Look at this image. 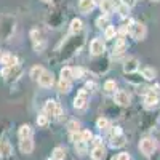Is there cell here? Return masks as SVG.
<instances>
[{"label": "cell", "mask_w": 160, "mask_h": 160, "mask_svg": "<svg viewBox=\"0 0 160 160\" xmlns=\"http://www.w3.org/2000/svg\"><path fill=\"white\" fill-rule=\"evenodd\" d=\"M16 31V18L13 15H0V40H10Z\"/></svg>", "instance_id": "obj_1"}, {"label": "cell", "mask_w": 160, "mask_h": 160, "mask_svg": "<svg viewBox=\"0 0 160 160\" xmlns=\"http://www.w3.org/2000/svg\"><path fill=\"white\" fill-rule=\"evenodd\" d=\"M43 114L50 118H55V120H59L62 117V108H61V104L55 99H48L43 106Z\"/></svg>", "instance_id": "obj_2"}, {"label": "cell", "mask_w": 160, "mask_h": 160, "mask_svg": "<svg viewBox=\"0 0 160 160\" xmlns=\"http://www.w3.org/2000/svg\"><path fill=\"white\" fill-rule=\"evenodd\" d=\"M2 77L7 83H15L16 80L22 75V68L18 64V66H13V68H3L2 69Z\"/></svg>", "instance_id": "obj_3"}, {"label": "cell", "mask_w": 160, "mask_h": 160, "mask_svg": "<svg viewBox=\"0 0 160 160\" xmlns=\"http://www.w3.org/2000/svg\"><path fill=\"white\" fill-rule=\"evenodd\" d=\"M157 149V142L154 138H142L139 141V151L144 157H151Z\"/></svg>", "instance_id": "obj_4"}, {"label": "cell", "mask_w": 160, "mask_h": 160, "mask_svg": "<svg viewBox=\"0 0 160 160\" xmlns=\"http://www.w3.org/2000/svg\"><path fill=\"white\" fill-rule=\"evenodd\" d=\"M13 146L11 142L8 141L7 136H3L2 139H0V158L2 160H11L13 158Z\"/></svg>", "instance_id": "obj_5"}, {"label": "cell", "mask_w": 160, "mask_h": 160, "mask_svg": "<svg viewBox=\"0 0 160 160\" xmlns=\"http://www.w3.org/2000/svg\"><path fill=\"white\" fill-rule=\"evenodd\" d=\"M130 34L135 40H144L148 31H146V26L142 22H133L131 28H130Z\"/></svg>", "instance_id": "obj_6"}, {"label": "cell", "mask_w": 160, "mask_h": 160, "mask_svg": "<svg viewBox=\"0 0 160 160\" xmlns=\"http://www.w3.org/2000/svg\"><path fill=\"white\" fill-rule=\"evenodd\" d=\"M106 51V43L102 38H93L90 42V53L93 56H99Z\"/></svg>", "instance_id": "obj_7"}, {"label": "cell", "mask_w": 160, "mask_h": 160, "mask_svg": "<svg viewBox=\"0 0 160 160\" xmlns=\"http://www.w3.org/2000/svg\"><path fill=\"white\" fill-rule=\"evenodd\" d=\"M158 93L154 91V88H149L148 91H146V95H144V104H146V108H157L158 106Z\"/></svg>", "instance_id": "obj_8"}, {"label": "cell", "mask_w": 160, "mask_h": 160, "mask_svg": "<svg viewBox=\"0 0 160 160\" xmlns=\"http://www.w3.org/2000/svg\"><path fill=\"white\" fill-rule=\"evenodd\" d=\"M87 102H88V91L85 88H82V90L77 93V96L74 99V108L75 109H85L87 108Z\"/></svg>", "instance_id": "obj_9"}, {"label": "cell", "mask_w": 160, "mask_h": 160, "mask_svg": "<svg viewBox=\"0 0 160 160\" xmlns=\"http://www.w3.org/2000/svg\"><path fill=\"white\" fill-rule=\"evenodd\" d=\"M114 101H115L118 106H123V108H127V106H130V102H131V98H130V95H128L125 90H118V91L114 93Z\"/></svg>", "instance_id": "obj_10"}, {"label": "cell", "mask_w": 160, "mask_h": 160, "mask_svg": "<svg viewBox=\"0 0 160 160\" xmlns=\"http://www.w3.org/2000/svg\"><path fill=\"white\" fill-rule=\"evenodd\" d=\"M138 69H139V61H138L136 58H128V59H125V62H123V72H125L127 75L138 72Z\"/></svg>", "instance_id": "obj_11"}, {"label": "cell", "mask_w": 160, "mask_h": 160, "mask_svg": "<svg viewBox=\"0 0 160 160\" xmlns=\"http://www.w3.org/2000/svg\"><path fill=\"white\" fill-rule=\"evenodd\" d=\"M37 82L42 88H50V87H53V83H55V77H53V74L50 71H45L42 75H40V78L37 80Z\"/></svg>", "instance_id": "obj_12"}, {"label": "cell", "mask_w": 160, "mask_h": 160, "mask_svg": "<svg viewBox=\"0 0 160 160\" xmlns=\"http://www.w3.org/2000/svg\"><path fill=\"white\" fill-rule=\"evenodd\" d=\"M19 151L24 155H29L34 152V139L32 138H26V139H19Z\"/></svg>", "instance_id": "obj_13"}, {"label": "cell", "mask_w": 160, "mask_h": 160, "mask_svg": "<svg viewBox=\"0 0 160 160\" xmlns=\"http://www.w3.org/2000/svg\"><path fill=\"white\" fill-rule=\"evenodd\" d=\"M95 2L93 0H78V11L83 13V15H88V13L93 11V8H95Z\"/></svg>", "instance_id": "obj_14"}, {"label": "cell", "mask_w": 160, "mask_h": 160, "mask_svg": "<svg viewBox=\"0 0 160 160\" xmlns=\"http://www.w3.org/2000/svg\"><path fill=\"white\" fill-rule=\"evenodd\" d=\"M125 144H127V136L123 135V133L115 135V136H111V148L118 149V148H123Z\"/></svg>", "instance_id": "obj_15"}, {"label": "cell", "mask_w": 160, "mask_h": 160, "mask_svg": "<svg viewBox=\"0 0 160 160\" xmlns=\"http://www.w3.org/2000/svg\"><path fill=\"white\" fill-rule=\"evenodd\" d=\"M99 8H101L102 15L108 16V15H111V13L115 10V3H114V0H102V2L99 3Z\"/></svg>", "instance_id": "obj_16"}, {"label": "cell", "mask_w": 160, "mask_h": 160, "mask_svg": "<svg viewBox=\"0 0 160 160\" xmlns=\"http://www.w3.org/2000/svg\"><path fill=\"white\" fill-rule=\"evenodd\" d=\"M2 64H3V68H13V66H18L19 62H18V58L13 55V53H5Z\"/></svg>", "instance_id": "obj_17"}, {"label": "cell", "mask_w": 160, "mask_h": 160, "mask_svg": "<svg viewBox=\"0 0 160 160\" xmlns=\"http://www.w3.org/2000/svg\"><path fill=\"white\" fill-rule=\"evenodd\" d=\"M82 29H83V21L82 19H78V18H74L72 21H71V26H69V31H71V34H78V32H82Z\"/></svg>", "instance_id": "obj_18"}, {"label": "cell", "mask_w": 160, "mask_h": 160, "mask_svg": "<svg viewBox=\"0 0 160 160\" xmlns=\"http://www.w3.org/2000/svg\"><path fill=\"white\" fill-rule=\"evenodd\" d=\"M18 136L19 139H26V138H32V127L31 125H21L18 130Z\"/></svg>", "instance_id": "obj_19"}, {"label": "cell", "mask_w": 160, "mask_h": 160, "mask_svg": "<svg viewBox=\"0 0 160 160\" xmlns=\"http://www.w3.org/2000/svg\"><path fill=\"white\" fill-rule=\"evenodd\" d=\"M90 155H91L93 160H104V157H106L104 146H96V148H93V151H91Z\"/></svg>", "instance_id": "obj_20"}, {"label": "cell", "mask_w": 160, "mask_h": 160, "mask_svg": "<svg viewBox=\"0 0 160 160\" xmlns=\"http://www.w3.org/2000/svg\"><path fill=\"white\" fill-rule=\"evenodd\" d=\"M66 158V149L61 148V146H58V148L53 149L51 152V158L50 160H64Z\"/></svg>", "instance_id": "obj_21"}, {"label": "cell", "mask_w": 160, "mask_h": 160, "mask_svg": "<svg viewBox=\"0 0 160 160\" xmlns=\"http://www.w3.org/2000/svg\"><path fill=\"white\" fill-rule=\"evenodd\" d=\"M141 77L146 78V80H154L157 77V72L154 68H142L141 69Z\"/></svg>", "instance_id": "obj_22"}, {"label": "cell", "mask_w": 160, "mask_h": 160, "mask_svg": "<svg viewBox=\"0 0 160 160\" xmlns=\"http://www.w3.org/2000/svg\"><path fill=\"white\" fill-rule=\"evenodd\" d=\"M43 72H45V69L42 68V66H34V68H31V71H29V77L37 82V80L40 78V75H42Z\"/></svg>", "instance_id": "obj_23"}, {"label": "cell", "mask_w": 160, "mask_h": 160, "mask_svg": "<svg viewBox=\"0 0 160 160\" xmlns=\"http://www.w3.org/2000/svg\"><path fill=\"white\" fill-rule=\"evenodd\" d=\"M71 88H72L71 80H62V78H59V82H58V91H59V93H69Z\"/></svg>", "instance_id": "obj_24"}, {"label": "cell", "mask_w": 160, "mask_h": 160, "mask_svg": "<svg viewBox=\"0 0 160 160\" xmlns=\"http://www.w3.org/2000/svg\"><path fill=\"white\" fill-rule=\"evenodd\" d=\"M96 127H98V130H101V131H108V130L111 128V123H109V120L106 118V117H99V118L96 120Z\"/></svg>", "instance_id": "obj_25"}, {"label": "cell", "mask_w": 160, "mask_h": 160, "mask_svg": "<svg viewBox=\"0 0 160 160\" xmlns=\"http://www.w3.org/2000/svg\"><path fill=\"white\" fill-rule=\"evenodd\" d=\"M115 10H117V13H118L122 18H128V16H130V8H128L127 5H123V3L115 5Z\"/></svg>", "instance_id": "obj_26"}, {"label": "cell", "mask_w": 160, "mask_h": 160, "mask_svg": "<svg viewBox=\"0 0 160 160\" xmlns=\"http://www.w3.org/2000/svg\"><path fill=\"white\" fill-rule=\"evenodd\" d=\"M102 88H104V91H106V93H115V90H117V83H115V80H106Z\"/></svg>", "instance_id": "obj_27"}, {"label": "cell", "mask_w": 160, "mask_h": 160, "mask_svg": "<svg viewBox=\"0 0 160 160\" xmlns=\"http://www.w3.org/2000/svg\"><path fill=\"white\" fill-rule=\"evenodd\" d=\"M96 26H98L99 29H108L109 26H111V24H109V18H108V16H104V15L99 16V18L96 19Z\"/></svg>", "instance_id": "obj_28"}, {"label": "cell", "mask_w": 160, "mask_h": 160, "mask_svg": "<svg viewBox=\"0 0 160 160\" xmlns=\"http://www.w3.org/2000/svg\"><path fill=\"white\" fill-rule=\"evenodd\" d=\"M48 123H50V118H48L45 114H38V117H37V125H38L40 128H47Z\"/></svg>", "instance_id": "obj_29"}, {"label": "cell", "mask_w": 160, "mask_h": 160, "mask_svg": "<svg viewBox=\"0 0 160 160\" xmlns=\"http://www.w3.org/2000/svg\"><path fill=\"white\" fill-rule=\"evenodd\" d=\"M87 144H88V142H85V141H78V142L74 144L78 155H85V154H87Z\"/></svg>", "instance_id": "obj_30"}, {"label": "cell", "mask_w": 160, "mask_h": 160, "mask_svg": "<svg viewBox=\"0 0 160 160\" xmlns=\"http://www.w3.org/2000/svg\"><path fill=\"white\" fill-rule=\"evenodd\" d=\"M115 35H117V29L114 26H109L108 29H104V38L106 40H112V38H115Z\"/></svg>", "instance_id": "obj_31"}, {"label": "cell", "mask_w": 160, "mask_h": 160, "mask_svg": "<svg viewBox=\"0 0 160 160\" xmlns=\"http://www.w3.org/2000/svg\"><path fill=\"white\" fill-rule=\"evenodd\" d=\"M59 75H61L62 80H71V78H72V68H68V66H66V68H62L61 72H59Z\"/></svg>", "instance_id": "obj_32"}, {"label": "cell", "mask_w": 160, "mask_h": 160, "mask_svg": "<svg viewBox=\"0 0 160 160\" xmlns=\"http://www.w3.org/2000/svg\"><path fill=\"white\" fill-rule=\"evenodd\" d=\"M68 128H69L71 133H77V131H80V123L77 122V120H71V122L68 123Z\"/></svg>", "instance_id": "obj_33"}, {"label": "cell", "mask_w": 160, "mask_h": 160, "mask_svg": "<svg viewBox=\"0 0 160 160\" xmlns=\"http://www.w3.org/2000/svg\"><path fill=\"white\" fill-rule=\"evenodd\" d=\"M80 133H82V141L88 142V141L93 139V133H91L90 130H83V131H80Z\"/></svg>", "instance_id": "obj_34"}, {"label": "cell", "mask_w": 160, "mask_h": 160, "mask_svg": "<svg viewBox=\"0 0 160 160\" xmlns=\"http://www.w3.org/2000/svg\"><path fill=\"white\" fill-rule=\"evenodd\" d=\"M83 69L82 68H72V78H82Z\"/></svg>", "instance_id": "obj_35"}, {"label": "cell", "mask_w": 160, "mask_h": 160, "mask_svg": "<svg viewBox=\"0 0 160 160\" xmlns=\"http://www.w3.org/2000/svg\"><path fill=\"white\" fill-rule=\"evenodd\" d=\"M71 139H72L74 144L78 142V141H82V133H80V131H77V133H71Z\"/></svg>", "instance_id": "obj_36"}, {"label": "cell", "mask_w": 160, "mask_h": 160, "mask_svg": "<svg viewBox=\"0 0 160 160\" xmlns=\"http://www.w3.org/2000/svg\"><path fill=\"white\" fill-rule=\"evenodd\" d=\"M115 160H131V155H130L128 152H120Z\"/></svg>", "instance_id": "obj_37"}, {"label": "cell", "mask_w": 160, "mask_h": 160, "mask_svg": "<svg viewBox=\"0 0 160 160\" xmlns=\"http://www.w3.org/2000/svg\"><path fill=\"white\" fill-rule=\"evenodd\" d=\"M93 144H95V148L96 146H102V139H101V136H93Z\"/></svg>", "instance_id": "obj_38"}, {"label": "cell", "mask_w": 160, "mask_h": 160, "mask_svg": "<svg viewBox=\"0 0 160 160\" xmlns=\"http://www.w3.org/2000/svg\"><path fill=\"white\" fill-rule=\"evenodd\" d=\"M135 2H136V0H122V3H123V5H127L128 8H131L133 5H135Z\"/></svg>", "instance_id": "obj_39"}, {"label": "cell", "mask_w": 160, "mask_h": 160, "mask_svg": "<svg viewBox=\"0 0 160 160\" xmlns=\"http://www.w3.org/2000/svg\"><path fill=\"white\" fill-rule=\"evenodd\" d=\"M3 55H5V53H3L2 50H0V62H2V59H3Z\"/></svg>", "instance_id": "obj_40"}, {"label": "cell", "mask_w": 160, "mask_h": 160, "mask_svg": "<svg viewBox=\"0 0 160 160\" xmlns=\"http://www.w3.org/2000/svg\"><path fill=\"white\" fill-rule=\"evenodd\" d=\"M93 2H95V5H99V3L102 2V0H93Z\"/></svg>", "instance_id": "obj_41"}, {"label": "cell", "mask_w": 160, "mask_h": 160, "mask_svg": "<svg viewBox=\"0 0 160 160\" xmlns=\"http://www.w3.org/2000/svg\"><path fill=\"white\" fill-rule=\"evenodd\" d=\"M42 2H45V3H48V2H51V0H42Z\"/></svg>", "instance_id": "obj_42"}]
</instances>
